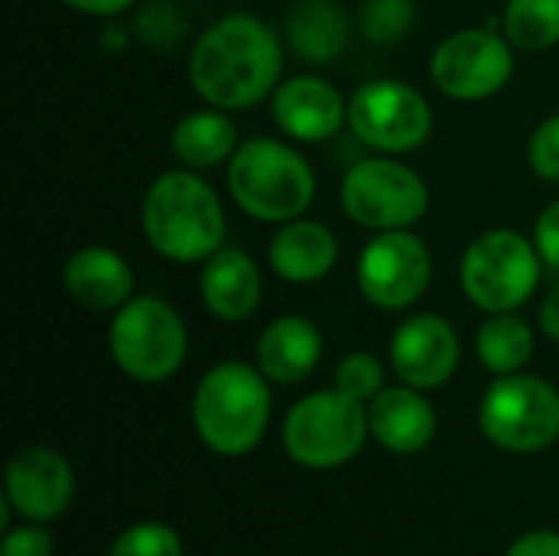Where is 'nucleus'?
<instances>
[{
  "instance_id": "f257e3e1",
  "label": "nucleus",
  "mask_w": 559,
  "mask_h": 556,
  "mask_svg": "<svg viewBox=\"0 0 559 556\" xmlns=\"http://www.w3.org/2000/svg\"><path fill=\"white\" fill-rule=\"evenodd\" d=\"M282 39L252 13H229L210 23L190 49L193 92L223 111H242L272 95L282 82Z\"/></svg>"
},
{
  "instance_id": "f03ea898",
  "label": "nucleus",
  "mask_w": 559,
  "mask_h": 556,
  "mask_svg": "<svg viewBox=\"0 0 559 556\" xmlns=\"http://www.w3.org/2000/svg\"><path fill=\"white\" fill-rule=\"evenodd\" d=\"M147 246L167 262H206L223 249L226 213L216 190L193 170L160 174L141 203Z\"/></svg>"
},
{
  "instance_id": "7ed1b4c3",
  "label": "nucleus",
  "mask_w": 559,
  "mask_h": 556,
  "mask_svg": "<svg viewBox=\"0 0 559 556\" xmlns=\"http://www.w3.org/2000/svg\"><path fill=\"white\" fill-rule=\"evenodd\" d=\"M269 377L259 367L249 364H216L193 393V429L200 442L226 459L249 456L272 416V393Z\"/></svg>"
},
{
  "instance_id": "20e7f679",
  "label": "nucleus",
  "mask_w": 559,
  "mask_h": 556,
  "mask_svg": "<svg viewBox=\"0 0 559 556\" xmlns=\"http://www.w3.org/2000/svg\"><path fill=\"white\" fill-rule=\"evenodd\" d=\"M226 164L229 193L249 220L292 223L314 203V170L285 141L249 138Z\"/></svg>"
},
{
  "instance_id": "39448f33",
  "label": "nucleus",
  "mask_w": 559,
  "mask_h": 556,
  "mask_svg": "<svg viewBox=\"0 0 559 556\" xmlns=\"http://www.w3.org/2000/svg\"><path fill=\"white\" fill-rule=\"evenodd\" d=\"M367 436H370L367 403L350 400L337 387L298 400L282 426V442L292 462L314 472H328L354 462L367 446Z\"/></svg>"
},
{
  "instance_id": "423d86ee",
  "label": "nucleus",
  "mask_w": 559,
  "mask_h": 556,
  "mask_svg": "<svg viewBox=\"0 0 559 556\" xmlns=\"http://www.w3.org/2000/svg\"><path fill=\"white\" fill-rule=\"evenodd\" d=\"M108 351L124 377L164 383L187 360V324L164 298L134 295L111 318Z\"/></svg>"
},
{
  "instance_id": "0eeeda50",
  "label": "nucleus",
  "mask_w": 559,
  "mask_h": 556,
  "mask_svg": "<svg viewBox=\"0 0 559 556\" xmlns=\"http://www.w3.org/2000/svg\"><path fill=\"white\" fill-rule=\"evenodd\" d=\"M544 259L537 242L524 239L514 229H488L481 233L462 256L459 279L462 292L472 305L488 315L518 311L527 305L540 285Z\"/></svg>"
},
{
  "instance_id": "6e6552de",
  "label": "nucleus",
  "mask_w": 559,
  "mask_h": 556,
  "mask_svg": "<svg viewBox=\"0 0 559 556\" xmlns=\"http://www.w3.org/2000/svg\"><path fill=\"white\" fill-rule=\"evenodd\" d=\"M478 426L504 452H544L559 439V390L534 374L495 377L481 397Z\"/></svg>"
},
{
  "instance_id": "1a4fd4ad",
  "label": "nucleus",
  "mask_w": 559,
  "mask_h": 556,
  "mask_svg": "<svg viewBox=\"0 0 559 556\" xmlns=\"http://www.w3.org/2000/svg\"><path fill=\"white\" fill-rule=\"evenodd\" d=\"M341 203L364 229H406L426 216L429 187L413 167L393 157H364L344 174Z\"/></svg>"
},
{
  "instance_id": "9d476101",
  "label": "nucleus",
  "mask_w": 559,
  "mask_h": 556,
  "mask_svg": "<svg viewBox=\"0 0 559 556\" xmlns=\"http://www.w3.org/2000/svg\"><path fill=\"white\" fill-rule=\"evenodd\" d=\"M350 131L373 151L409 154L432 134V108L419 88L400 79H377L347 102Z\"/></svg>"
},
{
  "instance_id": "9b49d317",
  "label": "nucleus",
  "mask_w": 559,
  "mask_h": 556,
  "mask_svg": "<svg viewBox=\"0 0 559 556\" xmlns=\"http://www.w3.org/2000/svg\"><path fill=\"white\" fill-rule=\"evenodd\" d=\"M432 279V252L409 229L377 233L357 259V288L380 311L413 308Z\"/></svg>"
},
{
  "instance_id": "f8f14e48",
  "label": "nucleus",
  "mask_w": 559,
  "mask_h": 556,
  "mask_svg": "<svg viewBox=\"0 0 559 556\" xmlns=\"http://www.w3.org/2000/svg\"><path fill=\"white\" fill-rule=\"evenodd\" d=\"M436 88L455 102H481L498 95L514 75V49L495 29H459L445 36L429 62Z\"/></svg>"
},
{
  "instance_id": "ddd939ff",
  "label": "nucleus",
  "mask_w": 559,
  "mask_h": 556,
  "mask_svg": "<svg viewBox=\"0 0 559 556\" xmlns=\"http://www.w3.org/2000/svg\"><path fill=\"white\" fill-rule=\"evenodd\" d=\"M462 344L455 328L439 315H413L390 338L393 374L416 390H439L459 370Z\"/></svg>"
},
{
  "instance_id": "4468645a",
  "label": "nucleus",
  "mask_w": 559,
  "mask_h": 556,
  "mask_svg": "<svg viewBox=\"0 0 559 556\" xmlns=\"http://www.w3.org/2000/svg\"><path fill=\"white\" fill-rule=\"evenodd\" d=\"M72 495H75V475L59 452L46 446H29L10 459L3 498L23 521L49 524L62 518L72 505Z\"/></svg>"
},
{
  "instance_id": "2eb2a0df",
  "label": "nucleus",
  "mask_w": 559,
  "mask_h": 556,
  "mask_svg": "<svg viewBox=\"0 0 559 556\" xmlns=\"http://www.w3.org/2000/svg\"><path fill=\"white\" fill-rule=\"evenodd\" d=\"M272 118L282 134L305 144H321L344 128L347 98L328 79L295 75L288 82H278L272 95Z\"/></svg>"
},
{
  "instance_id": "dca6fc26",
  "label": "nucleus",
  "mask_w": 559,
  "mask_h": 556,
  "mask_svg": "<svg viewBox=\"0 0 559 556\" xmlns=\"http://www.w3.org/2000/svg\"><path fill=\"white\" fill-rule=\"evenodd\" d=\"M367 419H370V436L393 456H416L439 433V416L432 403L423 397V390L406 383L383 387L367 403Z\"/></svg>"
},
{
  "instance_id": "f3484780",
  "label": "nucleus",
  "mask_w": 559,
  "mask_h": 556,
  "mask_svg": "<svg viewBox=\"0 0 559 556\" xmlns=\"http://www.w3.org/2000/svg\"><path fill=\"white\" fill-rule=\"evenodd\" d=\"M62 285L88 311H118L134 298L131 265L105 246H82L62 265Z\"/></svg>"
},
{
  "instance_id": "a211bd4d",
  "label": "nucleus",
  "mask_w": 559,
  "mask_h": 556,
  "mask_svg": "<svg viewBox=\"0 0 559 556\" xmlns=\"http://www.w3.org/2000/svg\"><path fill=\"white\" fill-rule=\"evenodd\" d=\"M200 298L203 308L226 324L252 318L262 305V272L255 259L242 249H219L210 256L200 272Z\"/></svg>"
},
{
  "instance_id": "6ab92c4d",
  "label": "nucleus",
  "mask_w": 559,
  "mask_h": 556,
  "mask_svg": "<svg viewBox=\"0 0 559 556\" xmlns=\"http://www.w3.org/2000/svg\"><path fill=\"white\" fill-rule=\"evenodd\" d=\"M321 351L324 341L314 321L301 315H282L262 331L255 344V367L272 383H301L321 364Z\"/></svg>"
},
{
  "instance_id": "aec40b11",
  "label": "nucleus",
  "mask_w": 559,
  "mask_h": 556,
  "mask_svg": "<svg viewBox=\"0 0 559 556\" xmlns=\"http://www.w3.org/2000/svg\"><path fill=\"white\" fill-rule=\"evenodd\" d=\"M269 265L285 282L295 285L318 282L337 265V236L324 223L298 216L272 236Z\"/></svg>"
},
{
  "instance_id": "412c9836",
  "label": "nucleus",
  "mask_w": 559,
  "mask_h": 556,
  "mask_svg": "<svg viewBox=\"0 0 559 556\" xmlns=\"http://www.w3.org/2000/svg\"><path fill=\"white\" fill-rule=\"evenodd\" d=\"M239 147L236 121L223 108H203L190 111L174 125L170 151L174 157L190 170H206L223 161H229Z\"/></svg>"
},
{
  "instance_id": "4be33fe9",
  "label": "nucleus",
  "mask_w": 559,
  "mask_h": 556,
  "mask_svg": "<svg viewBox=\"0 0 559 556\" xmlns=\"http://www.w3.org/2000/svg\"><path fill=\"white\" fill-rule=\"evenodd\" d=\"M347 36V16L334 0H298L288 13V43L305 62H334Z\"/></svg>"
},
{
  "instance_id": "5701e85b",
  "label": "nucleus",
  "mask_w": 559,
  "mask_h": 556,
  "mask_svg": "<svg viewBox=\"0 0 559 556\" xmlns=\"http://www.w3.org/2000/svg\"><path fill=\"white\" fill-rule=\"evenodd\" d=\"M475 351L485 370H491L495 377L521 374L534 357V328L518 311L491 315L478 328Z\"/></svg>"
},
{
  "instance_id": "b1692460",
  "label": "nucleus",
  "mask_w": 559,
  "mask_h": 556,
  "mask_svg": "<svg viewBox=\"0 0 559 556\" xmlns=\"http://www.w3.org/2000/svg\"><path fill=\"white\" fill-rule=\"evenodd\" d=\"M504 36L514 49L544 52L559 43V0H508Z\"/></svg>"
},
{
  "instance_id": "393cba45",
  "label": "nucleus",
  "mask_w": 559,
  "mask_h": 556,
  "mask_svg": "<svg viewBox=\"0 0 559 556\" xmlns=\"http://www.w3.org/2000/svg\"><path fill=\"white\" fill-rule=\"evenodd\" d=\"M416 23V0H364L360 29L373 46L400 43Z\"/></svg>"
},
{
  "instance_id": "a878e982",
  "label": "nucleus",
  "mask_w": 559,
  "mask_h": 556,
  "mask_svg": "<svg viewBox=\"0 0 559 556\" xmlns=\"http://www.w3.org/2000/svg\"><path fill=\"white\" fill-rule=\"evenodd\" d=\"M108 556H183V541L167 524L141 521L115 537Z\"/></svg>"
},
{
  "instance_id": "bb28decb",
  "label": "nucleus",
  "mask_w": 559,
  "mask_h": 556,
  "mask_svg": "<svg viewBox=\"0 0 559 556\" xmlns=\"http://www.w3.org/2000/svg\"><path fill=\"white\" fill-rule=\"evenodd\" d=\"M383 377H386L383 364H380L373 354L357 351V354H347V357L337 364V370H334V387H337L341 393H347L350 400H357V403H370V400L383 390Z\"/></svg>"
},
{
  "instance_id": "cd10ccee",
  "label": "nucleus",
  "mask_w": 559,
  "mask_h": 556,
  "mask_svg": "<svg viewBox=\"0 0 559 556\" xmlns=\"http://www.w3.org/2000/svg\"><path fill=\"white\" fill-rule=\"evenodd\" d=\"M527 157H531V167L537 177L559 184V111L537 125Z\"/></svg>"
},
{
  "instance_id": "c85d7f7f",
  "label": "nucleus",
  "mask_w": 559,
  "mask_h": 556,
  "mask_svg": "<svg viewBox=\"0 0 559 556\" xmlns=\"http://www.w3.org/2000/svg\"><path fill=\"white\" fill-rule=\"evenodd\" d=\"M0 556H52V534L46 531V524H23L16 531H7Z\"/></svg>"
},
{
  "instance_id": "c756f323",
  "label": "nucleus",
  "mask_w": 559,
  "mask_h": 556,
  "mask_svg": "<svg viewBox=\"0 0 559 556\" xmlns=\"http://www.w3.org/2000/svg\"><path fill=\"white\" fill-rule=\"evenodd\" d=\"M534 242H537V252H540L544 265H550V269H557L559 272V200H554V203L537 216Z\"/></svg>"
},
{
  "instance_id": "7c9ffc66",
  "label": "nucleus",
  "mask_w": 559,
  "mask_h": 556,
  "mask_svg": "<svg viewBox=\"0 0 559 556\" xmlns=\"http://www.w3.org/2000/svg\"><path fill=\"white\" fill-rule=\"evenodd\" d=\"M508 556H559L557 531H531L511 544Z\"/></svg>"
},
{
  "instance_id": "2f4dec72",
  "label": "nucleus",
  "mask_w": 559,
  "mask_h": 556,
  "mask_svg": "<svg viewBox=\"0 0 559 556\" xmlns=\"http://www.w3.org/2000/svg\"><path fill=\"white\" fill-rule=\"evenodd\" d=\"M59 3L69 10H79V13H88V16H118L138 0H59Z\"/></svg>"
},
{
  "instance_id": "473e14b6",
  "label": "nucleus",
  "mask_w": 559,
  "mask_h": 556,
  "mask_svg": "<svg viewBox=\"0 0 559 556\" xmlns=\"http://www.w3.org/2000/svg\"><path fill=\"white\" fill-rule=\"evenodd\" d=\"M540 331L559 344V282L547 292V298L540 305Z\"/></svg>"
}]
</instances>
